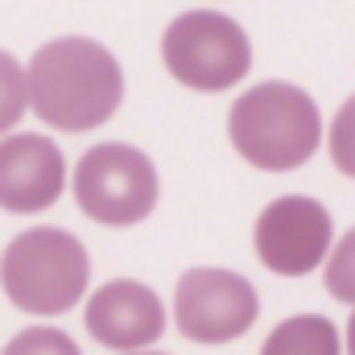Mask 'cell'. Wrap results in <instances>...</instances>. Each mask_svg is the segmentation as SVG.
I'll return each mask as SVG.
<instances>
[{
    "label": "cell",
    "instance_id": "cell-1",
    "mask_svg": "<svg viewBox=\"0 0 355 355\" xmlns=\"http://www.w3.org/2000/svg\"><path fill=\"white\" fill-rule=\"evenodd\" d=\"M25 95L42 124L58 132H91L116 116L124 75L107 46L91 37H58L29 58Z\"/></svg>",
    "mask_w": 355,
    "mask_h": 355
},
{
    "label": "cell",
    "instance_id": "cell-2",
    "mask_svg": "<svg viewBox=\"0 0 355 355\" xmlns=\"http://www.w3.org/2000/svg\"><path fill=\"white\" fill-rule=\"evenodd\" d=\"M227 137L236 153L268 174L306 166L322 145L318 103L293 83H257L227 112Z\"/></svg>",
    "mask_w": 355,
    "mask_h": 355
},
{
    "label": "cell",
    "instance_id": "cell-3",
    "mask_svg": "<svg viewBox=\"0 0 355 355\" xmlns=\"http://www.w3.org/2000/svg\"><path fill=\"white\" fill-rule=\"evenodd\" d=\"M91 281L87 248L62 227H29L0 257V285L25 314H67Z\"/></svg>",
    "mask_w": 355,
    "mask_h": 355
},
{
    "label": "cell",
    "instance_id": "cell-4",
    "mask_svg": "<svg viewBox=\"0 0 355 355\" xmlns=\"http://www.w3.org/2000/svg\"><path fill=\"white\" fill-rule=\"evenodd\" d=\"M166 71L190 91H227L236 87L252 67L248 33L211 8H194L170 21L162 37Z\"/></svg>",
    "mask_w": 355,
    "mask_h": 355
},
{
    "label": "cell",
    "instance_id": "cell-5",
    "mask_svg": "<svg viewBox=\"0 0 355 355\" xmlns=\"http://www.w3.org/2000/svg\"><path fill=\"white\" fill-rule=\"evenodd\" d=\"M75 202L95 223L132 227L157 207V170L132 145H91L75 170Z\"/></svg>",
    "mask_w": 355,
    "mask_h": 355
},
{
    "label": "cell",
    "instance_id": "cell-6",
    "mask_svg": "<svg viewBox=\"0 0 355 355\" xmlns=\"http://www.w3.org/2000/svg\"><path fill=\"white\" fill-rule=\"evenodd\" d=\"M261 297L248 277L232 268H190L178 277L174 322L190 343H232L252 331Z\"/></svg>",
    "mask_w": 355,
    "mask_h": 355
},
{
    "label": "cell",
    "instance_id": "cell-7",
    "mask_svg": "<svg viewBox=\"0 0 355 355\" xmlns=\"http://www.w3.org/2000/svg\"><path fill=\"white\" fill-rule=\"evenodd\" d=\"M257 257L277 277H306L327 261L335 244L331 211L306 194H285L268 202L257 219Z\"/></svg>",
    "mask_w": 355,
    "mask_h": 355
},
{
    "label": "cell",
    "instance_id": "cell-8",
    "mask_svg": "<svg viewBox=\"0 0 355 355\" xmlns=\"http://www.w3.org/2000/svg\"><path fill=\"white\" fill-rule=\"evenodd\" d=\"M87 335L107 352H141L162 339L166 306L141 281H107L87 302Z\"/></svg>",
    "mask_w": 355,
    "mask_h": 355
},
{
    "label": "cell",
    "instance_id": "cell-9",
    "mask_svg": "<svg viewBox=\"0 0 355 355\" xmlns=\"http://www.w3.org/2000/svg\"><path fill=\"white\" fill-rule=\"evenodd\" d=\"M67 186V162L42 132H12L0 141V207L12 215H33L58 202Z\"/></svg>",
    "mask_w": 355,
    "mask_h": 355
},
{
    "label": "cell",
    "instance_id": "cell-10",
    "mask_svg": "<svg viewBox=\"0 0 355 355\" xmlns=\"http://www.w3.org/2000/svg\"><path fill=\"white\" fill-rule=\"evenodd\" d=\"M261 355H343L339 327L322 314H293L268 331Z\"/></svg>",
    "mask_w": 355,
    "mask_h": 355
},
{
    "label": "cell",
    "instance_id": "cell-11",
    "mask_svg": "<svg viewBox=\"0 0 355 355\" xmlns=\"http://www.w3.org/2000/svg\"><path fill=\"white\" fill-rule=\"evenodd\" d=\"M29 95H25V67L0 50V137L17 128V120L25 116Z\"/></svg>",
    "mask_w": 355,
    "mask_h": 355
},
{
    "label": "cell",
    "instance_id": "cell-12",
    "mask_svg": "<svg viewBox=\"0 0 355 355\" xmlns=\"http://www.w3.org/2000/svg\"><path fill=\"white\" fill-rule=\"evenodd\" d=\"M322 281H327V293H331L335 302L355 306V227L339 240V244H331Z\"/></svg>",
    "mask_w": 355,
    "mask_h": 355
},
{
    "label": "cell",
    "instance_id": "cell-13",
    "mask_svg": "<svg viewBox=\"0 0 355 355\" xmlns=\"http://www.w3.org/2000/svg\"><path fill=\"white\" fill-rule=\"evenodd\" d=\"M0 355H83V352H79V343H75L67 331H58V327H25L21 335H12V339L4 343Z\"/></svg>",
    "mask_w": 355,
    "mask_h": 355
},
{
    "label": "cell",
    "instance_id": "cell-14",
    "mask_svg": "<svg viewBox=\"0 0 355 355\" xmlns=\"http://www.w3.org/2000/svg\"><path fill=\"white\" fill-rule=\"evenodd\" d=\"M327 145H331V162L339 174L355 178V95L335 112L331 120V132H327Z\"/></svg>",
    "mask_w": 355,
    "mask_h": 355
},
{
    "label": "cell",
    "instance_id": "cell-15",
    "mask_svg": "<svg viewBox=\"0 0 355 355\" xmlns=\"http://www.w3.org/2000/svg\"><path fill=\"white\" fill-rule=\"evenodd\" d=\"M347 355H355V310H352V318H347Z\"/></svg>",
    "mask_w": 355,
    "mask_h": 355
},
{
    "label": "cell",
    "instance_id": "cell-16",
    "mask_svg": "<svg viewBox=\"0 0 355 355\" xmlns=\"http://www.w3.org/2000/svg\"><path fill=\"white\" fill-rule=\"evenodd\" d=\"M120 355H162V352H145V347H141V352H120Z\"/></svg>",
    "mask_w": 355,
    "mask_h": 355
}]
</instances>
